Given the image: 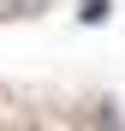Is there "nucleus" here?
Masks as SVG:
<instances>
[{"mask_svg": "<svg viewBox=\"0 0 125 131\" xmlns=\"http://www.w3.org/2000/svg\"><path fill=\"white\" fill-rule=\"evenodd\" d=\"M77 18H83V24H101V18H107V0H83Z\"/></svg>", "mask_w": 125, "mask_h": 131, "instance_id": "nucleus-1", "label": "nucleus"}]
</instances>
